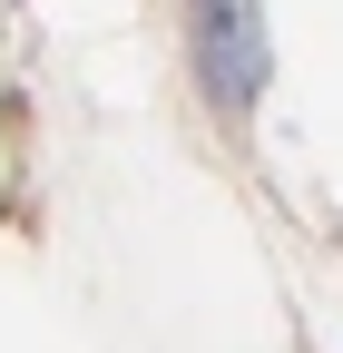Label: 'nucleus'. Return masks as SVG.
<instances>
[{"mask_svg":"<svg viewBox=\"0 0 343 353\" xmlns=\"http://www.w3.org/2000/svg\"><path fill=\"white\" fill-rule=\"evenodd\" d=\"M187 59H196V88L216 99L226 118H245L275 79V50H265V10L255 0H187Z\"/></svg>","mask_w":343,"mask_h":353,"instance_id":"obj_1","label":"nucleus"}]
</instances>
